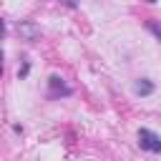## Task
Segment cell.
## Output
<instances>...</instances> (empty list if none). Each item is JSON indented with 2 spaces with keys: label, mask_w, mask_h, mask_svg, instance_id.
I'll use <instances>...</instances> for the list:
<instances>
[{
  "label": "cell",
  "mask_w": 161,
  "mask_h": 161,
  "mask_svg": "<svg viewBox=\"0 0 161 161\" xmlns=\"http://www.w3.org/2000/svg\"><path fill=\"white\" fill-rule=\"evenodd\" d=\"M0 75H3V50H0Z\"/></svg>",
  "instance_id": "cell-9"
},
{
  "label": "cell",
  "mask_w": 161,
  "mask_h": 161,
  "mask_svg": "<svg viewBox=\"0 0 161 161\" xmlns=\"http://www.w3.org/2000/svg\"><path fill=\"white\" fill-rule=\"evenodd\" d=\"M60 3H63V5H68V8H75V5H78V0H60Z\"/></svg>",
  "instance_id": "cell-7"
},
{
  "label": "cell",
  "mask_w": 161,
  "mask_h": 161,
  "mask_svg": "<svg viewBox=\"0 0 161 161\" xmlns=\"http://www.w3.org/2000/svg\"><path fill=\"white\" fill-rule=\"evenodd\" d=\"M48 83H50V88H53V96H58V93H60V96H68V93H70V88L63 83V78H60V75H50V78H48Z\"/></svg>",
  "instance_id": "cell-3"
},
{
  "label": "cell",
  "mask_w": 161,
  "mask_h": 161,
  "mask_svg": "<svg viewBox=\"0 0 161 161\" xmlns=\"http://www.w3.org/2000/svg\"><path fill=\"white\" fill-rule=\"evenodd\" d=\"M28 70H30V65H28V63H25V65H23V68H20V70H18V78H25V75H28Z\"/></svg>",
  "instance_id": "cell-5"
},
{
  "label": "cell",
  "mask_w": 161,
  "mask_h": 161,
  "mask_svg": "<svg viewBox=\"0 0 161 161\" xmlns=\"http://www.w3.org/2000/svg\"><path fill=\"white\" fill-rule=\"evenodd\" d=\"M133 93H136V96H151V93H153V83H151L148 78H138V80L133 83Z\"/></svg>",
  "instance_id": "cell-4"
},
{
  "label": "cell",
  "mask_w": 161,
  "mask_h": 161,
  "mask_svg": "<svg viewBox=\"0 0 161 161\" xmlns=\"http://www.w3.org/2000/svg\"><path fill=\"white\" fill-rule=\"evenodd\" d=\"M138 146L146 148V151H151V153H158L161 151V138L151 128H138Z\"/></svg>",
  "instance_id": "cell-1"
},
{
  "label": "cell",
  "mask_w": 161,
  "mask_h": 161,
  "mask_svg": "<svg viewBox=\"0 0 161 161\" xmlns=\"http://www.w3.org/2000/svg\"><path fill=\"white\" fill-rule=\"evenodd\" d=\"M18 35L23 40H38L40 38V28L33 23V20H20L18 23Z\"/></svg>",
  "instance_id": "cell-2"
},
{
  "label": "cell",
  "mask_w": 161,
  "mask_h": 161,
  "mask_svg": "<svg viewBox=\"0 0 161 161\" xmlns=\"http://www.w3.org/2000/svg\"><path fill=\"white\" fill-rule=\"evenodd\" d=\"M146 3H151V5H153V3H156V0H146Z\"/></svg>",
  "instance_id": "cell-10"
},
{
  "label": "cell",
  "mask_w": 161,
  "mask_h": 161,
  "mask_svg": "<svg viewBox=\"0 0 161 161\" xmlns=\"http://www.w3.org/2000/svg\"><path fill=\"white\" fill-rule=\"evenodd\" d=\"M3 33H5V23L0 20V38H3Z\"/></svg>",
  "instance_id": "cell-8"
},
{
  "label": "cell",
  "mask_w": 161,
  "mask_h": 161,
  "mask_svg": "<svg viewBox=\"0 0 161 161\" xmlns=\"http://www.w3.org/2000/svg\"><path fill=\"white\" fill-rule=\"evenodd\" d=\"M148 28H151V33H153V35H156V38H158V35H161V33H158V28H156V23H148Z\"/></svg>",
  "instance_id": "cell-6"
}]
</instances>
